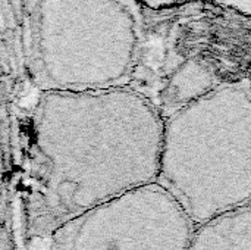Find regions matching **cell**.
<instances>
[{"label": "cell", "instance_id": "obj_1", "mask_svg": "<svg viewBox=\"0 0 251 250\" xmlns=\"http://www.w3.org/2000/svg\"><path fill=\"white\" fill-rule=\"evenodd\" d=\"M162 141V113L128 87L40 91L22 119L13 174L22 243L156 183Z\"/></svg>", "mask_w": 251, "mask_h": 250}, {"label": "cell", "instance_id": "obj_2", "mask_svg": "<svg viewBox=\"0 0 251 250\" xmlns=\"http://www.w3.org/2000/svg\"><path fill=\"white\" fill-rule=\"evenodd\" d=\"M162 186L197 227L251 206V85L196 96L163 119Z\"/></svg>", "mask_w": 251, "mask_h": 250}, {"label": "cell", "instance_id": "obj_3", "mask_svg": "<svg viewBox=\"0 0 251 250\" xmlns=\"http://www.w3.org/2000/svg\"><path fill=\"white\" fill-rule=\"evenodd\" d=\"M196 225L157 183L124 193L71 220L49 250H190Z\"/></svg>", "mask_w": 251, "mask_h": 250}, {"label": "cell", "instance_id": "obj_4", "mask_svg": "<svg viewBox=\"0 0 251 250\" xmlns=\"http://www.w3.org/2000/svg\"><path fill=\"white\" fill-rule=\"evenodd\" d=\"M190 250H251V206L197 227Z\"/></svg>", "mask_w": 251, "mask_h": 250}, {"label": "cell", "instance_id": "obj_5", "mask_svg": "<svg viewBox=\"0 0 251 250\" xmlns=\"http://www.w3.org/2000/svg\"><path fill=\"white\" fill-rule=\"evenodd\" d=\"M0 250H18L12 225L7 220L0 224Z\"/></svg>", "mask_w": 251, "mask_h": 250}]
</instances>
